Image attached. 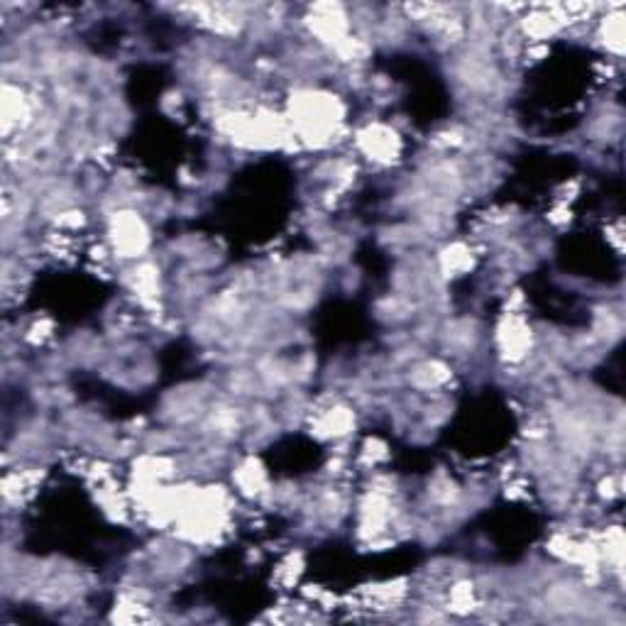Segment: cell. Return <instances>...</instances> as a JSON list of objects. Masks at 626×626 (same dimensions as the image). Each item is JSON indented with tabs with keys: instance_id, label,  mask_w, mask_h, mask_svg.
I'll use <instances>...</instances> for the list:
<instances>
[{
	"instance_id": "6da1fadb",
	"label": "cell",
	"mask_w": 626,
	"mask_h": 626,
	"mask_svg": "<svg viewBox=\"0 0 626 626\" xmlns=\"http://www.w3.org/2000/svg\"><path fill=\"white\" fill-rule=\"evenodd\" d=\"M358 137L360 150L380 164H392L399 157V150H402L397 133L392 128H384V125H370Z\"/></svg>"
}]
</instances>
